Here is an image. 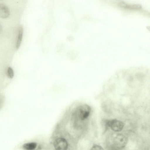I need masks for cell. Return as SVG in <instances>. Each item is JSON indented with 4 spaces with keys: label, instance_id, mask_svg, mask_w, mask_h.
<instances>
[{
    "label": "cell",
    "instance_id": "cell-4",
    "mask_svg": "<svg viewBox=\"0 0 150 150\" xmlns=\"http://www.w3.org/2000/svg\"><path fill=\"white\" fill-rule=\"evenodd\" d=\"M53 144L55 149L57 150H66L68 146L67 141L62 137L56 139L54 141Z\"/></svg>",
    "mask_w": 150,
    "mask_h": 150
},
{
    "label": "cell",
    "instance_id": "cell-5",
    "mask_svg": "<svg viewBox=\"0 0 150 150\" xmlns=\"http://www.w3.org/2000/svg\"><path fill=\"white\" fill-rule=\"evenodd\" d=\"M10 15V11L7 6L3 3H0V18H6Z\"/></svg>",
    "mask_w": 150,
    "mask_h": 150
},
{
    "label": "cell",
    "instance_id": "cell-12",
    "mask_svg": "<svg viewBox=\"0 0 150 150\" xmlns=\"http://www.w3.org/2000/svg\"></svg>",
    "mask_w": 150,
    "mask_h": 150
},
{
    "label": "cell",
    "instance_id": "cell-10",
    "mask_svg": "<svg viewBox=\"0 0 150 150\" xmlns=\"http://www.w3.org/2000/svg\"><path fill=\"white\" fill-rule=\"evenodd\" d=\"M103 149V148L101 146L96 144H94L91 148L92 150Z\"/></svg>",
    "mask_w": 150,
    "mask_h": 150
},
{
    "label": "cell",
    "instance_id": "cell-8",
    "mask_svg": "<svg viewBox=\"0 0 150 150\" xmlns=\"http://www.w3.org/2000/svg\"><path fill=\"white\" fill-rule=\"evenodd\" d=\"M37 143L35 142H31L25 143L23 145V148L26 150H33L37 147Z\"/></svg>",
    "mask_w": 150,
    "mask_h": 150
},
{
    "label": "cell",
    "instance_id": "cell-6",
    "mask_svg": "<svg viewBox=\"0 0 150 150\" xmlns=\"http://www.w3.org/2000/svg\"><path fill=\"white\" fill-rule=\"evenodd\" d=\"M119 7L125 9L131 10H138L141 8L142 6L139 4H129L124 2H121L118 3Z\"/></svg>",
    "mask_w": 150,
    "mask_h": 150
},
{
    "label": "cell",
    "instance_id": "cell-3",
    "mask_svg": "<svg viewBox=\"0 0 150 150\" xmlns=\"http://www.w3.org/2000/svg\"><path fill=\"white\" fill-rule=\"evenodd\" d=\"M106 124L112 130L116 132L121 131L124 126V123L122 122L115 119L107 120Z\"/></svg>",
    "mask_w": 150,
    "mask_h": 150
},
{
    "label": "cell",
    "instance_id": "cell-2",
    "mask_svg": "<svg viewBox=\"0 0 150 150\" xmlns=\"http://www.w3.org/2000/svg\"><path fill=\"white\" fill-rule=\"evenodd\" d=\"M91 111V108L88 105L84 104L79 108L78 114L79 119L81 120L86 119L89 116Z\"/></svg>",
    "mask_w": 150,
    "mask_h": 150
},
{
    "label": "cell",
    "instance_id": "cell-9",
    "mask_svg": "<svg viewBox=\"0 0 150 150\" xmlns=\"http://www.w3.org/2000/svg\"><path fill=\"white\" fill-rule=\"evenodd\" d=\"M7 74L9 78L12 79L14 77V72L13 69L11 67H8L7 69Z\"/></svg>",
    "mask_w": 150,
    "mask_h": 150
},
{
    "label": "cell",
    "instance_id": "cell-7",
    "mask_svg": "<svg viewBox=\"0 0 150 150\" xmlns=\"http://www.w3.org/2000/svg\"><path fill=\"white\" fill-rule=\"evenodd\" d=\"M23 35V27L22 25H20L18 28L17 38L16 45V50L18 49L20 46L22 41Z\"/></svg>",
    "mask_w": 150,
    "mask_h": 150
},
{
    "label": "cell",
    "instance_id": "cell-11",
    "mask_svg": "<svg viewBox=\"0 0 150 150\" xmlns=\"http://www.w3.org/2000/svg\"><path fill=\"white\" fill-rule=\"evenodd\" d=\"M2 30V28L1 24L0 23V34L1 33Z\"/></svg>",
    "mask_w": 150,
    "mask_h": 150
},
{
    "label": "cell",
    "instance_id": "cell-1",
    "mask_svg": "<svg viewBox=\"0 0 150 150\" xmlns=\"http://www.w3.org/2000/svg\"><path fill=\"white\" fill-rule=\"evenodd\" d=\"M128 141L126 136L122 134H118L113 140L114 147L117 149H121L125 146Z\"/></svg>",
    "mask_w": 150,
    "mask_h": 150
}]
</instances>
